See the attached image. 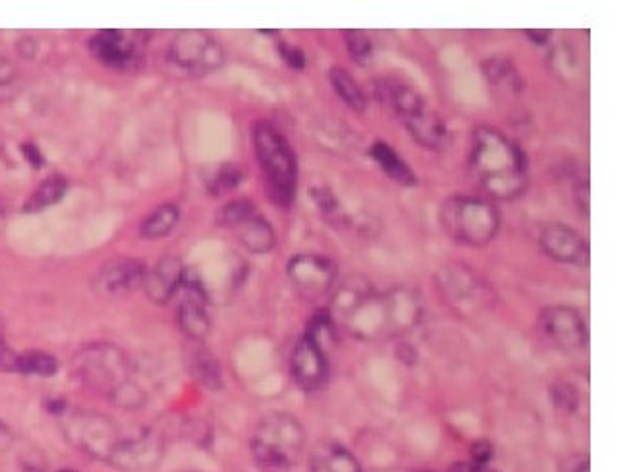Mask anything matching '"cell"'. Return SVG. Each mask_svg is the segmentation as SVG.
Masks as SVG:
<instances>
[{"label": "cell", "instance_id": "obj_1", "mask_svg": "<svg viewBox=\"0 0 634 472\" xmlns=\"http://www.w3.org/2000/svg\"><path fill=\"white\" fill-rule=\"evenodd\" d=\"M331 320L355 339L375 342L409 333L419 325L425 307L419 291L394 285L377 291L364 277L345 278L330 293Z\"/></svg>", "mask_w": 634, "mask_h": 472}, {"label": "cell", "instance_id": "obj_2", "mask_svg": "<svg viewBox=\"0 0 634 472\" xmlns=\"http://www.w3.org/2000/svg\"><path fill=\"white\" fill-rule=\"evenodd\" d=\"M468 169L488 201H515L527 191V153L495 127H477L472 134Z\"/></svg>", "mask_w": 634, "mask_h": 472}, {"label": "cell", "instance_id": "obj_3", "mask_svg": "<svg viewBox=\"0 0 634 472\" xmlns=\"http://www.w3.org/2000/svg\"><path fill=\"white\" fill-rule=\"evenodd\" d=\"M374 94L380 107L387 108L417 144L426 150H439L447 140V125L430 102L417 89L400 78L387 76L374 82Z\"/></svg>", "mask_w": 634, "mask_h": 472}, {"label": "cell", "instance_id": "obj_4", "mask_svg": "<svg viewBox=\"0 0 634 472\" xmlns=\"http://www.w3.org/2000/svg\"><path fill=\"white\" fill-rule=\"evenodd\" d=\"M252 145L267 195L277 207H293L298 195L299 178L298 158L293 144L277 127L258 121L252 129Z\"/></svg>", "mask_w": 634, "mask_h": 472}, {"label": "cell", "instance_id": "obj_5", "mask_svg": "<svg viewBox=\"0 0 634 472\" xmlns=\"http://www.w3.org/2000/svg\"><path fill=\"white\" fill-rule=\"evenodd\" d=\"M439 223L453 242L483 248L496 239L502 218L495 202L485 197L453 195L439 207Z\"/></svg>", "mask_w": 634, "mask_h": 472}, {"label": "cell", "instance_id": "obj_6", "mask_svg": "<svg viewBox=\"0 0 634 472\" xmlns=\"http://www.w3.org/2000/svg\"><path fill=\"white\" fill-rule=\"evenodd\" d=\"M305 429L298 418L286 412L261 418L254 429L250 450L254 460L267 469H290L298 465L305 450Z\"/></svg>", "mask_w": 634, "mask_h": 472}, {"label": "cell", "instance_id": "obj_7", "mask_svg": "<svg viewBox=\"0 0 634 472\" xmlns=\"http://www.w3.org/2000/svg\"><path fill=\"white\" fill-rule=\"evenodd\" d=\"M72 374L80 384L107 399H112L123 385L133 380L126 352L105 342L83 347L72 359Z\"/></svg>", "mask_w": 634, "mask_h": 472}, {"label": "cell", "instance_id": "obj_8", "mask_svg": "<svg viewBox=\"0 0 634 472\" xmlns=\"http://www.w3.org/2000/svg\"><path fill=\"white\" fill-rule=\"evenodd\" d=\"M63 433L67 441L89 458L110 461L120 444L121 433L115 420L96 410H65Z\"/></svg>", "mask_w": 634, "mask_h": 472}, {"label": "cell", "instance_id": "obj_9", "mask_svg": "<svg viewBox=\"0 0 634 472\" xmlns=\"http://www.w3.org/2000/svg\"><path fill=\"white\" fill-rule=\"evenodd\" d=\"M436 285L442 299L464 314L487 309L496 301L495 291L468 264H445L436 274Z\"/></svg>", "mask_w": 634, "mask_h": 472}, {"label": "cell", "instance_id": "obj_10", "mask_svg": "<svg viewBox=\"0 0 634 472\" xmlns=\"http://www.w3.org/2000/svg\"><path fill=\"white\" fill-rule=\"evenodd\" d=\"M216 221L229 229L239 240V244L250 253L264 255L277 245L274 225L247 199L228 202L216 215Z\"/></svg>", "mask_w": 634, "mask_h": 472}, {"label": "cell", "instance_id": "obj_11", "mask_svg": "<svg viewBox=\"0 0 634 472\" xmlns=\"http://www.w3.org/2000/svg\"><path fill=\"white\" fill-rule=\"evenodd\" d=\"M286 277L305 301H320L337 283V264L323 253H296L286 263Z\"/></svg>", "mask_w": 634, "mask_h": 472}, {"label": "cell", "instance_id": "obj_12", "mask_svg": "<svg viewBox=\"0 0 634 472\" xmlns=\"http://www.w3.org/2000/svg\"><path fill=\"white\" fill-rule=\"evenodd\" d=\"M169 56L177 67L196 74L220 69L226 59L222 44L210 32L201 29L177 32L169 44Z\"/></svg>", "mask_w": 634, "mask_h": 472}, {"label": "cell", "instance_id": "obj_13", "mask_svg": "<svg viewBox=\"0 0 634 472\" xmlns=\"http://www.w3.org/2000/svg\"><path fill=\"white\" fill-rule=\"evenodd\" d=\"M172 301H177V320L182 333L196 342L207 339L210 333L209 297L201 278L191 269H185Z\"/></svg>", "mask_w": 634, "mask_h": 472}, {"label": "cell", "instance_id": "obj_14", "mask_svg": "<svg viewBox=\"0 0 634 472\" xmlns=\"http://www.w3.org/2000/svg\"><path fill=\"white\" fill-rule=\"evenodd\" d=\"M538 328L553 347L563 352H579L590 342L587 321L579 310L568 304H553L542 310Z\"/></svg>", "mask_w": 634, "mask_h": 472}, {"label": "cell", "instance_id": "obj_15", "mask_svg": "<svg viewBox=\"0 0 634 472\" xmlns=\"http://www.w3.org/2000/svg\"><path fill=\"white\" fill-rule=\"evenodd\" d=\"M290 374L299 390L307 393L323 390L328 382L330 365L326 350L324 344L313 339L311 334L304 333V337L296 342L290 355Z\"/></svg>", "mask_w": 634, "mask_h": 472}, {"label": "cell", "instance_id": "obj_16", "mask_svg": "<svg viewBox=\"0 0 634 472\" xmlns=\"http://www.w3.org/2000/svg\"><path fill=\"white\" fill-rule=\"evenodd\" d=\"M166 441L158 431H142L133 436H121L108 465L120 469L121 472H145L158 465L164 458Z\"/></svg>", "mask_w": 634, "mask_h": 472}, {"label": "cell", "instance_id": "obj_17", "mask_svg": "<svg viewBox=\"0 0 634 472\" xmlns=\"http://www.w3.org/2000/svg\"><path fill=\"white\" fill-rule=\"evenodd\" d=\"M539 248L547 258L561 264L587 269L591 263L590 242L584 234L566 223H552L539 233Z\"/></svg>", "mask_w": 634, "mask_h": 472}, {"label": "cell", "instance_id": "obj_18", "mask_svg": "<svg viewBox=\"0 0 634 472\" xmlns=\"http://www.w3.org/2000/svg\"><path fill=\"white\" fill-rule=\"evenodd\" d=\"M91 56L108 69H133L140 59L139 32L101 31L89 40Z\"/></svg>", "mask_w": 634, "mask_h": 472}, {"label": "cell", "instance_id": "obj_19", "mask_svg": "<svg viewBox=\"0 0 634 472\" xmlns=\"http://www.w3.org/2000/svg\"><path fill=\"white\" fill-rule=\"evenodd\" d=\"M147 271V267L139 259H115L97 272L91 288L96 290L97 295L105 297V299L127 295L137 288H142Z\"/></svg>", "mask_w": 634, "mask_h": 472}, {"label": "cell", "instance_id": "obj_20", "mask_svg": "<svg viewBox=\"0 0 634 472\" xmlns=\"http://www.w3.org/2000/svg\"><path fill=\"white\" fill-rule=\"evenodd\" d=\"M185 263L177 255H166L159 259L158 264L152 271H147L142 290L147 293L150 301L156 304H167L172 301V297L177 293L182 274H185Z\"/></svg>", "mask_w": 634, "mask_h": 472}, {"label": "cell", "instance_id": "obj_21", "mask_svg": "<svg viewBox=\"0 0 634 472\" xmlns=\"http://www.w3.org/2000/svg\"><path fill=\"white\" fill-rule=\"evenodd\" d=\"M309 472H361L355 453L337 442H323L311 453Z\"/></svg>", "mask_w": 634, "mask_h": 472}, {"label": "cell", "instance_id": "obj_22", "mask_svg": "<svg viewBox=\"0 0 634 472\" xmlns=\"http://www.w3.org/2000/svg\"><path fill=\"white\" fill-rule=\"evenodd\" d=\"M482 70L487 82L504 93L519 94L525 88V80L519 69L507 57H488L483 61Z\"/></svg>", "mask_w": 634, "mask_h": 472}, {"label": "cell", "instance_id": "obj_23", "mask_svg": "<svg viewBox=\"0 0 634 472\" xmlns=\"http://www.w3.org/2000/svg\"><path fill=\"white\" fill-rule=\"evenodd\" d=\"M369 153L393 182L400 183L404 188H413L417 183L412 167L404 161L398 151H394L393 145H388L387 142H375Z\"/></svg>", "mask_w": 634, "mask_h": 472}, {"label": "cell", "instance_id": "obj_24", "mask_svg": "<svg viewBox=\"0 0 634 472\" xmlns=\"http://www.w3.org/2000/svg\"><path fill=\"white\" fill-rule=\"evenodd\" d=\"M328 78H330L331 88L339 94L341 99L350 110L355 112H364L368 108V97L364 93L360 83L356 82L355 78L347 72V70L341 69V67H334L328 72Z\"/></svg>", "mask_w": 634, "mask_h": 472}, {"label": "cell", "instance_id": "obj_25", "mask_svg": "<svg viewBox=\"0 0 634 472\" xmlns=\"http://www.w3.org/2000/svg\"><path fill=\"white\" fill-rule=\"evenodd\" d=\"M180 220V210L175 204H161L140 225V237L145 239H164L175 231Z\"/></svg>", "mask_w": 634, "mask_h": 472}, {"label": "cell", "instance_id": "obj_26", "mask_svg": "<svg viewBox=\"0 0 634 472\" xmlns=\"http://www.w3.org/2000/svg\"><path fill=\"white\" fill-rule=\"evenodd\" d=\"M67 193V180L63 177H51L44 183H40L37 191L26 202V212H42L46 208L58 204Z\"/></svg>", "mask_w": 634, "mask_h": 472}, {"label": "cell", "instance_id": "obj_27", "mask_svg": "<svg viewBox=\"0 0 634 472\" xmlns=\"http://www.w3.org/2000/svg\"><path fill=\"white\" fill-rule=\"evenodd\" d=\"M191 372L197 378V382L207 385L210 390H220L222 388V371L212 353L207 350H197L191 355Z\"/></svg>", "mask_w": 634, "mask_h": 472}, {"label": "cell", "instance_id": "obj_28", "mask_svg": "<svg viewBox=\"0 0 634 472\" xmlns=\"http://www.w3.org/2000/svg\"><path fill=\"white\" fill-rule=\"evenodd\" d=\"M341 37L345 48L358 67H369L374 63V42L368 32L361 29H347L341 32Z\"/></svg>", "mask_w": 634, "mask_h": 472}, {"label": "cell", "instance_id": "obj_29", "mask_svg": "<svg viewBox=\"0 0 634 472\" xmlns=\"http://www.w3.org/2000/svg\"><path fill=\"white\" fill-rule=\"evenodd\" d=\"M245 180V172L235 163H222L212 170V174L207 178V188L216 197L226 195L234 191L239 183Z\"/></svg>", "mask_w": 634, "mask_h": 472}, {"label": "cell", "instance_id": "obj_30", "mask_svg": "<svg viewBox=\"0 0 634 472\" xmlns=\"http://www.w3.org/2000/svg\"><path fill=\"white\" fill-rule=\"evenodd\" d=\"M16 372L32 376H53L58 372V359L46 352L20 353Z\"/></svg>", "mask_w": 634, "mask_h": 472}, {"label": "cell", "instance_id": "obj_31", "mask_svg": "<svg viewBox=\"0 0 634 472\" xmlns=\"http://www.w3.org/2000/svg\"><path fill=\"white\" fill-rule=\"evenodd\" d=\"M552 67L558 76L565 78L566 82L571 78H577V74H579V59H577L576 51L572 50L571 46L561 42V46L553 50Z\"/></svg>", "mask_w": 634, "mask_h": 472}, {"label": "cell", "instance_id": "obj_32", "mask_svg": "<svg viewBox=\"0 0 634 472\" xmlns=\"http://www.w3.org/2000/svg\"><path fill=\"white\" fill-rule=\"evenodd\" d=\"M279 53L285 63L294 70H304L307 64V57L304 51L299 50L298 46L288 44V42H279Z\"/></svg>", "mask_w": 634, "mask_h": 472}, {"label": "cell", "instance_id": "obj_33", "mask_svg": "<svg viewBox=\"0 0 634 472\" xmlns=\"http://www.w3.org/2000/svg\"><path fill=\"white\" fill-rule=\"evenodd\" d=\"M313 199L317 202V207L323 210L324 214H336L337 199L328 188H317L311 191Z\"/></svg>", "mask_w": 634, "mask_h": 472}, {"label": "cell", "instance_id": "obj_34", "mask_svg": "<svg viewBox=\"0 0 634 472\" xmlns=\"http://www.w3.org/2000/svg\"><path fill=\"white\" fill-rule=\"evenodd\" d=\"M18 355H20V353L13 352L12 348L8 347L7 342H4V339H0V369H2V371L16 372Z\"/></svg>", "mask_w": 634, "mask_h": 472}, {"label": "cell", "instance_id": "obj_35", "mask_svg": "<svg viewBox=\"0 0 634 472\" xmlns=\"http://www.w3.org/2000/svg\"><path fill=\"white\" fill-rule=\"evenodd\" d=\"M555 401H557L561 409L572 410L574 404H576L577 396L571 385L561 384L558 390H555Z\"/></svg>", "mask_w": 634, "mask_h": 472}, {"label": "cell", "instance_id": "obj_36", "mask_svg": "<svg viewBox=\"0 0 634 472\" xmlns=\"http://www.w3.org/2000/svg\"><path fill=\"white\" fill-rule=\"evenodd\" d=\"M472 458L476 461V465L483 466L488 463V460L493 458V446L488 441H477L474 446H472Z\"/></svg>", "mask_w": 634, "mask_h": 472}, {"label": "cell", "instance_id": "obj_37", "mask_svg": "<svg viewBox=\"0 0 634 472\" xmlns=\"http://www.w3.org/2000/svg\"><path fill=\"white\" fill-rule=\"evenodd\" d=\"M561 472H591L590 458L587 455H572L561 466Z\"/></svg>", "mask_w": 634, "mask_h": 472}, {"label": "cell", "instance_id": "obj_38", "mask_svg": "<svg viewBox=\"0 0 634 472\" xmlns=\"http://www.w3.org/2000/svg\"><path fill=\"white\" fill-rule=\"evenodd\" d=\"M576 202L587 218L590 215V182H587V178H584V182L576 185Z\"/></svg>", "mask_w": 634, "mask_h": 472}, {"label": "cell", "instance_id": "obj_39", "mask_svg": "<svg viewBox=\"0 0 634 472\" xmlns=\"http://www.w3.org/2000/svg\"><path fill=\"white\" fill-rule=\"evenodd\" d=\"M16 76H18V69H16V64L10 63L8 59H0V86L4 88V86H10V83L16 80Z\"/></svg>", "mask_w": 634, "mask_h": 472}, {"label": "cell", "instance_id": "obj_40", "mask_svg": "<svg viewBox=\"0 0 634 472\" xmlns=\"http://www.w3.org/2000/svg\"><path fill=\"white\" fill-rule=\"evenodd\" d=\"M523 34L536 46H547L552 40V31H547V29H527V31H523Z\"/></svg>", "mask_w": 634, "mask_h": 472}, {"label": "cell", "instance_id": "obj_41", "mask_svg": "<svg viewBox=\"0 0 634 472\" xmlns=\"http://www.w3.org/2000/svg\"><path fill=\"white\" fill-rule=\"evenodd\" d=\"M23 153H26L27 161L31 163V167H37V169H40V167H42V163H44V158H42V153H40V150L37 148V145H23Z\"/></svg>", "mask_w": 634, "mask_h": 472}, {"label": "cell", "instance_id": "obj_42", "mask_svg": "<svg viewBox=\"0 0 634 472\" xmlns=\"http://www.w3.org/2000/svg\"><path fill=\"white\" fill-rule=\"evenodd\" d=\"M10 444H12V433L8 431L7 425H2V423H0V452H2V450H7Z\"/></svg>", "mask_w": 634, "mask_h": 472}, {"label": "cell", "instance_id": "obj_43", "mask_svg": "<svg viewBox=\"0 0 634 472\" xmlns=\"http://www.w3.org/2000/svg\"><path fill=\"white\" fill-rule=\"evenodd\" d=\"M0 339H4V318L0 315Z\"/></svg>", "mask_w": 634, "mask_h": 472}, {"label": "cell", "instance_id": "obj_44", "mask_svg": "<svg viewBox=\"0 0 634 472\" xmlns=\"http://www.w3.org/2000/svg\"><path fill=\"white\" fill-rule=\"evenodd\" d=\"M23 472H42V471H40V469H37V466H26V471Z\"/></svg>", "mask_w": 634, "mask_h": 472}, {"label": "cell", "instance_id": "obj_45", "mask_svg": "<svg viewBox=\"0 0 634 472\" xmlns=\"http://www.w3.org/2000/svg\"><path fill=\"white\" fill-rule=\"evenodd\" d=\"M59 472H75V471H72V469H63V471H59Z\"/></svg>", "mask_w": 634, "mask_h": 472}, {"label": "cell", "instance_id": "obj_46", "mask_svg": "<svg viewBox=\"0 0 634 472\" xmlns=\"http://www.w3.org/2000/svg\"><path fill=\"white\" fill-rule=\"evenodd\" d=\"M393 472H406V471H393Z\"/></svg>", "mask_w": 634, "mask_h": 472}]
</instances>
